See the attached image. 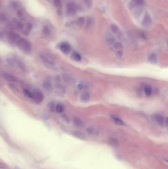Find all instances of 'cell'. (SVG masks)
I'll use <instances>...</instances> for the list:
<instances>
[{"label": "cell", "instance_id": "1", "mask_svg": "<svg viewBox=\"0 0 168 169\" xmlns=\"http://www.w3.org/2000/svg\"><path fill=\"white\" fill-rule=\"evenodd\" d=\"M18 48L26 53H30L32 51L31 44L26 39L21 38L16 44Z\"/></svg>", "mask_w": 168, "mask_h": 169}, {"label": "cell", "instance_id": "2", "mask_svg": "<svg viewBox=\"0 0 168 169\" xmlns=\"http://www.w3.org/2000/svg\"><path fill=\"white\" fill-rule=\"evenodd\" d=\"M40 59L47 67L49 68H52L55 65L53 58L49 55L47 54H42L40 55Z\"/></svg>", "mask_w": 168, "mask_h": 169}, {"label": "cell", "instance_id": "3", "mask_svg": "<svg viewBox=\"0 0 168 169\" xmlns=\"http://www.w3.org/2000/svg\"><path fill=\"white\" fill-rule=\"evenodd\" d=\"M7 37H8V40L10 43H12V44H17L18 42L19 41V40L21 38L20 36H19L18 34H17L13 32H10L8 33Z\"/></svg>", "mask_w": 168, "mask_h": 169}, {"label": "cell", "instance_id": "4", "mask_svg": "<svg viewBox=\"0 0 168 169\" xmlns=\"http://www.w3.org/2000/svg\"><path fill=\"white\" fill-rule=\"evenodd\" d=\"M34 95L33 99L37 103H40L43 101L44 99L43 95L39 91H35L33 92Z\"/></svg>", "mask_w": 168, "mask_h": 169}, {"label": "cell", "instance_id": "5", "mask_svg": "<svg viewBox=\"0 0 168 169\" xmlns=\"http://www.w3.org/2000/svg\"><path fill=\"white\" fill-rule=\"evenodd\" d=\"M76 10V7L74 3H68L66 6L67 14L68 15H72L74 14Z\"/></svg>", "mask_w": 168, "mask_h": 169}, {"label": "cell", "instance_id": "6", "mask_svg": "<svg viewBox=\"0 0 168 169\" xmlns=\"http://www.w3.org/2000/svg\"><path fill=\"white\" fill-rule=\"evenodd\" d=\"M152 23V19L150 15L148 14L145 15L143 20L141 22V24L143 26L148 27L150 26Z\"/></svg>", "mask_w": 168, "mask_h": 169}, {"label": "cell", "instance_id": "7", "mask_svg": "<svg viewBox=\"0 0 168 169\" xmlns=\"http://www.w3.org/2000/svg\"><path fill=\"white\" fill-rule=\"evenodd\" d=\"M87 133L91 136L97 137L100 134V132L99 130L95 127H89L87 129Z\"/></svg>", "mask_w": 168, "mask_h": 169}, {"label": "cell", "instance_id": "8", "mask_svg": "<svg viewBox=\"0 0 168 169\" xmlns=\"http://www.w3.org/2000/svg\"><path fill=\"white\" fill-rule=\"evenodd\" d=\"M60 50L64 54H68L71 51V46L68 43H63L60 45Z\"/></svg>", "mask_w": 168, "mask_h": 169}, {"label": "cell", "instance_id": "9", "mask_svg": "<svg viewBox=\"0 0 168 169\" xmlns=\"http://www.w3.org/2000/svg\"><path fill=\"white\" fill-rule=\"evenodd\" d=\"M2 76L4 79H5L7 81L12 82H15L17 81L16 78L14 76L11 75L9 73H4L2 74Z\"/></svg>", "mask_w": 168, "mask_h": 169}, {"label": "cell", "instance_id": "10", "mask_svg": "<svg viewBox=\"0 0 168 169\" xmlns=\"http://www.w3.org/2000/svg\"><path fill=\"white\" fill-rule=\"evenodd\" d=\"M155 120L157 123L161 127H163L165 124V119L164 117L161 115H156L155 116Z\"/></svg>", "mask_w": 168, "mask_h": 169}, {"label": "cell", "instance_id": "11", "mask_svg": "<svg viewBox=\"0 0 168 169\" xmlns=\"http://www.w3.org/2000/svg\"><path fill=\"white\" fill-rule=\"evenodd\" d=\"M42 87L46 91L50 92L52 89V85L51 83L48 80H44L42 83Z\"/></svg>", "mask_w": 168, "mask_h": 169}, {"label": "cell", "instance_id": "12", "mask_svg": "<svg viewBox=\"0 0 168 169\" xmlns=\"http://www.w3.org/2000/svg\"><path fill=\"white\" fill-rule=\"evenodd\" d=\"M73 123L75 126L77 127H81L83 125V122L82 121L80 118L77 117H74Z\"/></svg>", "mask_w": 168, "mask_h": 169}, {"label": "cell", "instance_id": "13", "mask_svg": "<svg viewBox=\"0 0 168 169\" xmlns=\"http://www.w3.org/2000/svg\"><path fill=\"white\" fill-rule=\"evenodd\" d=\"M148 60L151 64H156L158 60L157 56V55L155 53L151 54L148 57Z\"/></svg>", "mask_w": 168, "mask_h": 169}, {"label": "cell", "instance_id": "14", "mask_svg": "<svg viewBox=\"0 0 168 169\" xmlns=\"http://www.w3.org/2000/svg\"><path fill=\"white\" fill-rule=\"evenodd\" d=\"M145 95L147 97H150L152 93V88L149 85L145 86L144 88Z\"/></svg>", "mask_w": 168, "mask_h": 169}, {"label": "cell", "instance_id": "15", "mask_svg": "<svg viewBox=\"0 0 168 169\" xmlns=\"http://www.w3.org/2000/svg\"><path fill=\"white\" fill-rule=\"evenodd\" d=\"M90 96L88 93H84L81 96V100L84 103H86L90 100Z\"/></svg>", "mask_w": 168, "mask_h": 169}, {"label": "cell", "instance_id": "16", "mask_svg": "<svg viewBox=\"0 0 168 169\" xmlns=\"http://www.w3.org/2000/svg\"><path fill=\"white\" fill-rule=\"evenodd\" d=\"M111 119L116 124V125L121 126L124 124V122H123V121L122 120H121L120 119H119V118L115 116H111Z\"/></svg>", "mask_w": 168, "mask_h": 169}, {"label": "cell", "instance_id": "17", "mask_svg": "<svg viewBox=\"0 0 168 169\" xmlns=\"http://www.w3.org/2000/svg\"><path fill=\"white\" fill-rule=\"evenodd\" d=\"M109 142L110 143V144L114 146V147H117L119 145V141L117 139L114 138H111L109 139Z\"/></svg>", "mask_w": 168, "mask_h": 169}, {"label": "cell", "instance_id": "18", "mask_svg": "<svg viewBox=\"0 0 168 169\" xmlns=\"http://www.w3.org/2000/svg\"><path fill=\"white\" fill-rule=\"evenodd\" d=\"M13 23L14 24L15 27L18 30H22L23 28V25L22 24L21 22H19L16 19H14L13 21Z\"/></svg>", "mask_w": 168, "mask_h": 169}, {"label": "cell", "instance_id": "19", "mask_svg": "<svg viewBox=\"0 0 168 169\" xmlns=\"http://www.w3.org/2000/svg\"><path fill=\"white\" fill-rule=\"evenodd\" d=\"M53 4L55 7L58 9V12H61V2L60 0H53Z\"/></svg>", "mask_w": 168, "mask_h": 169}, {"label": "cell", "instance_id": "20", "mask_svg": "<svg viewBox=\"0 0 168 169\" xmlns=\"http://www.w3.org/2000/svg\"><path fill=\"white\" fill-rule=\"evenodd\" d=\"M72 58L73 59L77 61H80L81 59V55L77 52H74L72 54Z\"/></svg>", "mask_w": 168, "mask_h": 169}, {"label": "cell", "instance_id": "21", "mask_svg": "<svg viewBox=\"0 0 168 169\" xmlns=\"http://www.w3.org/2000/svg\"><path fill=\"white\" fill-rule=\"evenodd\" d=\"M55 110L58 113H60V114L62 113L64 110V107L62 104L59 103L56 105V106Z\"/></svg>", "mask_w": 168, "mask_h": 169}, {"label": "cell", "instance_id": "22", "mask_svg": "<svg viewBox=\"0 0 168 169\" xmlns=\"http://www.w3.org/2000/svg\"><path fill=\"white\" fill-rule=\"evenodd\" d=\"M42 33H43V34L46 36H48V35H49L50 33V29L48 26H44L43 27Z\"/></svg>", "mask_w": 168, "mask_h": 169}, {"label": "cell", "instance_id": "23", "mask_svg": "<svg viewBox=\"0 0 168 169\" xmlns=\"http://www.w3.org/2000/svg\"><path fill=\"white\" fill-rule=\"evenodd\" d=\"M64 81L67 83H72L73 82V79L68 75H64L63 76Z\"/></svg>", "mask_w": 168, "mask_h": 169}, {"label": "cell", "instance_id": "24", "mask_svg": "<svg viewBox=\"0 0 168 169\" xmlns=\"http://www.w3.org/2000/svg\"><path fill=\"white\" fill-rule=\"evenodd\" d=\"M110 28L111 30L113 31V32H114V33H117L119 31V29L117 25L114 24L110 25Z\"/></svg>", "mask_w": 168, "mask_h": 169}, {"label": "cell", "instance_id": "25", "mask_svg": "<svg viewBox=\"0 0 168 169\" xmlns=\"http://www.w3.org/2000/svg\"><path fill=\"white\" fill-rule=\"evenodd\" d=\"M74 136H75L76 137H77L78 138L81 139H84L85 138V135L83 133L81 132H74Z\"/></svg>", "mask_w": 168, "mask_h": 169}, {"label": "cell", "instance_id": "26", "mask_svg": "<svg viewBox=\"0 0 168 169\" xmlns=\"http://www.w3.org/2000/svg\"><path fill=\"white\" fill-rule=\"evenodd\" d=\"M24 93L27 97L33 99V95H34L33 92H31V91H29V90L25 89L24 90Z\"/></svg>", "mask_w": 168, "mask_h": 169}, {"label": "cell", "instance_id": "27", "mask_svg": "<svg viewBox=\"0 0 168 169\" xmlns=\"http://www.w3.org/2000/svg\"><path fill=\"white\" fill-rule=\"evenodd\" d=\"M133 2L136 6H141L144 4V0H132Z\"/></svg>", "mask_w": 168, "mask_h": 169}, {"label": "cell", "instance_id": "28", "mask_svg": "<svg viewBox=\"0 0 168 169\" xmlns=\"http://www.w3.org/2000/svg\"><path fill=\"white\" fill-rule=\"evenodd\" d=\"M85 23V18L83 17L78 18L77 20V23L79 26H82Z\"/></svg>", "mask_w": 168, "mask_h": 169}, {"label": "cell", "instance_id": "29", "mask_svg": "<svg viewBox=\"0 0 168 169\" xmlns=\"http://www.w3.org/2000/svg\"><path fill=\"white\" fill-rule=\"evenodd\" d=\"M114 47L115 50H117L118 51L120 50L121 49H122L123 48L122 44H121V43H120L119 42L115 43L114 44Z\"/></svg>", "mask_w": 168, "mask_h": 169}, {"label": "cell", "instance_id": "30", "mask_svg": "<svg viewBox=\"0 0 168 169\" xmlns=\"http://www.w3.org/2000/svg\"><path fill=\"white\" fill-rule=\"evenodd\" d=\"M26 30L24 31V33L25 34V33H26V34H28V33L32 30V25L30 23H28L26 25Z\"/></svg>", "mask_w": 168, "mask_h": 169}, {"label": "cell", "instance_id": "31", "mask_svg": "<svg viewBox=\"0 0 168 169\" xmlns=\"http://www.w3.org/2000/svg\"><path fill=\"white\" fill-rule=\"evenodd\" d=\"M107 42L109 44H113L115 43V39L114 37H110L107 39Z\"/></svg>", "mask_w": 168, "mask_h": 169}, {"label": "cell", "instance_id": "32", "mask_svg": "<svg viewBox=\"0 0 168 169\" xmlns=\"http://www.w3.org/2000/svg\"><path fill=\"white\" fill-rule=\"evenodd\" d=\"M85 5L88 7H91L92 6V0H84Z\"/></svg>", "mask_w": 168, "mask_h": 169}, {"label": "cell", "instance_id": "33", "mask_svg": "<svg viewBox=\"0 0 168 169\" xmlns=\"http://www.w3.org/2000/svg\"><path fill=\"white\" fill-rule=\"evenodd\" d=\"M10 6L13 8V9H17L18 7V4L16 2H13L12 3L10 4Z\"/></svg>", "mask_w": 168, "mask_h": 169}, {"label": "cell", "instance_id": "34", "mask_svg": "<svg viewBox=\"0 0 168 169\" xmlns=\"http://www.w3.org/2000/svg\"><path fill=\"white\" fill-rule=\"evenodd\" d=\"M47 107H48V108L51 110L53 111L54 109H55V105L54 103L53 102H50L49 103H48L47 104Z\"/></svg>", "mask_w": 168, "mask_h": 169}, {"label": "cell", "instance_id": "35", "mask_svg": "<svg viewBox=\"0 0 168 169\" xmlns=\"http://www.w3.org/2000/svg\"><path fill=\"white\" fill-rule=\"evenodd\" d=\"M92 23V20L91 18H88L87 21H86V28H89V27H90Z\"/></svg>", "mask_w": 168, "mask_h": 169}, {"label": "cell", "instance_id": "36", "mask_svg": "<svg viewBox=\"0 0 168 169\" xmlns=\"http://www.w3.org/2000/svg\"><path fill=\"white\" fill-rule=\"evenodd\" d=\"M0 19H1V21L2 22H5L7 20V16H6V15H5L3 14H1V17H0Z\"/></svg>", "mask_w": 168, "mask_h": 169}, {"label": "cell", "instance_id": "37", "mask_svg": "<svg viewBox=\"0 0 168 169\" xmlns=\"http://www.w3.org/2000/svg\"><path fill=\"white\" fill-rule=\"evenodd\" d=\"M116 55L118 58H121L123 55V51L121 50L118 51L116 52Z\"/></svg>", "mask_w": 168, "mask_h": 169}, {"label": "cell", "instance_id": "38", "mask_svg": "<svg viewBox=\"0 0 168 169\" xmlns=\"http://www.w3.org/2000/svg\"><path fill=\"white\" fill-rule=\"evenodd\" d=\"M17 15H18V16L21 17L23 16V13H22V12H21V10H18V12H17Z\"/></svg>", "mask_w": 168, "mask_h": 169}, {"label": "cell", "instance_id": "39", "mask_svg": "<svg viewBox=\"0 0 168 169\" xmlns=\"http://www.w3.org/2000/svg\"><path fill=\"white\" fill-rule=\"evenodd\" d=\"M83 85L81 84H79L78 85H77V88L79 89H81L83 88Z\"/></svg>", "mask_w": 168, "mask_h": 169}, {"label": "cell", "instance_id": "40", "mask_svg": "<svg viewBox=\"0 0 168 169\" xmlns=\"http://www.w3.org/2000/svg\"><path fill=\"white\" fill-rule=\"evenodd\" d=\"M165 125L166 127H168V118H166L165 120Z\"/></svg>", "mask_w": 168, "mask_h": 169}, {"label": "cell", "instance_id": "41", "mask_svg": "<svg viewBox=\"0 0 168 169\" xmlns=\"http://www.w3.org/2000/svg\"><path fill=\"white\" fill-rule=\"evenodd\" d=\"M164 161H165L166 163H168V158H164Z\"/></svg>", "mask_w": 168, "mask_h": 169}, {"label": "cell", "instance_id": "42", "mask_svg": "<svg viewBox=\"0 0 168 169\" xmlns=\"http://www.w3.org/2000/svg\"></svg>", "mask_w": 168, "mask_h": 169}]
</instances>
